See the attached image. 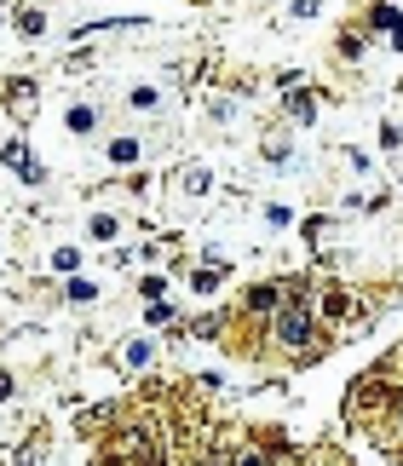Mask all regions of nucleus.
Listing matches in <instances>:
<instances>
[{
	"mask_svg": "<svg viewBox=\"0 0 403 466\" xmlns=\"http://www.w3.org/2000/svg\"><path fill=\"white\" fill-rule=\"evenodd\" d=\"M329 317H334V323H340V317H351V299H346V294H329Z\"/></svg>",
	"mask_w": 403,
	"mask_h": 466,
	"instance_id": "obj_5",
	"label": "nucleus"
},
{
	"mask_svg": "<svg viewBox=\"0 0 403 466\" xmlns=\"http://www.w3.org/2000/svg\"><path fill=\"white\" fill-rule=\"evenodd\" d=\"M0 397H12V380H6V374H0Z\"/></svg>",
	"mask_w": 403,
	"mask_h": 466,
	"instance_id": "obj_8",
	"label": "nucleus"
},
{
	"mask_svg": "<svg viewBox=\"0 0 403 466\" xmlns=\"http://www.w3.org/2000/svg\"><path fill=\"white\" fill-rule=\"evenodd\" d=\"M271 328H277V340H282V346H305V340H311V317H305V305H300V299H288Z\"/></svg>",
	"mask_w": 403,
	"mask_h": 466,
	"instance_id": "obj_1",
	"label": "nucleus"
},
{
	"mask_svg": "<svg viewBox=\"0 0 403 466\" xmlns=\"http://www.w3.org/2000/svg\"><path fill=\"white\" fill-rule=\"evenodd\" d=\"M236 466H265L260 455H254V449H248V455H236Z\"/></svg>",
	"mask_w": 403,
	"mask_h": 466,
	"instance_id": "obj_7",
	"label": "nucleus"
},
{
	"mask_svg": "<svg viewBox=\"0 0 403 466\" xmlns=\"http://www.w3.org/2000/svg\"><path fill=\"white\" fill-rule=\"evenodd\" d=\"M190 288H196V294H214V288H219V271H196V277H190Z\"/></svg>",
	"mask_w": 403,
	"mask_h": 466,
	"instance_id": "obj_4",
	"label": "nucleus"
},
{
	"mask_svg": "<svg viewBox=\"0 0 403 466\" xmlns=\"http://www.w3.org/2000/svg\"><path fill=\"white\" fill-rule=\"evenodd\" d=\"M92 236H99V242H110V236H116V219L99 213V219H92Z\"/></svg>",
	"mask_w": 403,
	"mask_h": 466,
	"instance_id": "obj_6",
	"label": "nucleus"
},
{
	"mask_svg": "<svg viewBox=\"0 0 403 466\" xmlns=\"http://www.w3.org/2000/svg\"><path fill=\"white\" fill-rule=\"evenodd\" d=\"M110 162H138V138H116L110 144Z\"/></svg>",
	"mask_w": 403,
	"mask_h": 466,
	"instance_id": "obj_3",
	"label": "nucleus"
},
{
	"mask_svg": "<svg viewBox=\"0 0 403 466\" xmlns=\"http://www.w3.org/2000/svg\"><path fill=\"white\" fill-rule=\"evenodd\" d=\"M277 288H254V294H248V311H277Z\"/></svg>",
	"mask_w": 403,
	"mask_h": 466,
	"instance_id": "obj_2",
	"label": "nucleus"
}]
</instances>
